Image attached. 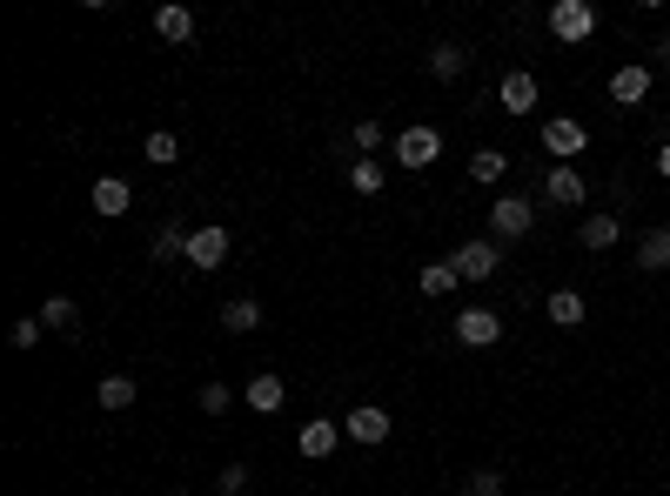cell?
Segmentation results:
<instances>
[{"instance_id":"cell-17","label":"cell","mask_w":670,"mask_h":496,"mask_svg":"<svg viewBox=\"0 0 670 496\" xmlns=\"http://www.w3.org/2000/svg\"><path fill=\"white\" fill-rule=\"evenodd\" d=\"M429 74H436V81H463V74H470V47L436 41V47H429Z\"/></svg>"},{"instance_id":"cell-2","label":"cell","mask_w":670,"mask_h":496,"mask_svg":"<svg viewBox=\"0 0 670 496\" xmlns=\"http://www.w3.org/2000/svg\"><path fill=\"white\" fill-rule=\"evenodd\" d=\"M550 34L564 47H584L597 34V8H590V0H556V8H550Z\"/></svg>"},{"instance_id":"cell-7","label":"cell","mask_w":670,"mask_h":496,"mask_svg":"<svg viewBox=\"0 0 670 496\" xmlns=\"http://www.w3.org/2000/svg\"><path fill=\"white\" fill-rule=\"evenodd\" d=\"M584 195H590V182L570 169V161H550V175H543V201H550V208H584Z\"/></svg>"},{"instance_id":"cell-5","label":"cell","mask_w":670,"mask_h":496,"mask_svg":"<svg viewBox=\"0 0 670 496\" xmlns=\"http://www.w3.org/2000/svg\"><path fill=\"white\" fill-rule=\"evenodd\" d=\"M590 148V128L577 122V115H550L543 122V154H556V161H577Z\"/></svg>"},{"instance_id":"cell-29","label":"cell","mask_w":670,"mask_h":496,"mask_svg":"<svg viewBox=\"0 0 670 496\" xmlns=\"http://www.w3.org/2000/svg\"><path fill=\"white\" fill-rule=\"evenodd\" d=\"M41 328H47L41 315H21V322L8 328V343H14V349H34V343H41Z\"/></svg>"},{"instance_id":"cell-11","label":"cell","mask_w":670,"mask_h":496,"mask_svg":"<svg viewBox=\"0 0 670 496\" xmlns=\"http://www.w3.org/2000/svg\"><path fill=\"white\" fill-rule=\"evenodd\" d=\"M457 343H463V349L503 343V315H496V309H463V315H457Z\"/></svg>"},{"instance_id":"cell-28","label":"cell","mask_w":670,"mask_h":496,"mask_svg":"<svg viewBox=\"0 0 670 496\" xmlns=\"http://www.w3.org/2000/svg\"><path fill=\"white\" fill-rule=\"evenodd\" d=\"M382 141H389V128H382V122H369V115H362V122H356V154H362V161H369V154H376V148H382Z\"/></svg>"},{"instance_id":"cell-4","label":"cell","mask_w":670,"mask_h":496,"mask_svg":"<svg viewBox=\"0 0 670 496\" xmlns=\"http://www.w3.org/2000/svg\"><path fill=\"white\" fill-rule=\"evenodd\" d=\"M450 262H457V275H463V282H489V275L503 268V242H489V235H470V242H463Z\"/></svg>"},{"instance_id":"cell-3","label":"cell","mask_w":670,"mask_h":496,"mask_svg":"<svg viewBox=\"0 0 670 496\" xmlns=\"http://www.w3.org/2000/svg\"><path fill=\"white\" fill-rule=\"evenodd\" d=\"M389 148H396V161H403V169H409V175H423V169H429V161L442 154V135H436L429 122H416V128H403L396 141H389Z\"/></svg>"},{"instance_id":"cell-33","label":"cell","mask_w":670,"mask_h":496,"mask_svg":"<svg viewBox=\"0 0 670 496\" xmlns=\"http://www.w3.org/2000/svg\"><path fill=\"white\" fill-rule=\"evenodd\" d=\"M650 54H657V68H670V34H663V41H657Z\"/></svg>"},{"instance_id":"cell-9","label":"cell","mask_w":670,"mask_h":496,"mask_svg":"<svg viewBox=\"0 0 670 496\" xmlns=\"http://www.w3.org/2000/svg\"><path fill=\"white\" fill-rule=\"evenodd\" d=\"M335 443H349V436H343V423H328V416H309V423L296 429V450H302L309 463H322V457H335Z\"/></svg>"},{"instance_id":"cell-18","label":"cell","mask_w":670,"mask_h":496,"mask_svg":"<svg viewBox=\"0 0 670 496\" xmlns=\"http://www.w3.org/2000/svg\"><path fill=\"white\" fill-rule=\"evenodd\" d=\"M135 396H141L135 376H101V382H94V403H101V410H135Z\"/></svg>"},{"instance_id":"cell-22","label":"cell","mask_w":670,"mask_h":496,"mask_svg":"<svg viewBox=\"0 0 670 496\" xmlns=\"http://www.w3.org/2000/svg\"><path fill=\"white\" fill-rule=\"evenodd\" d=\"M503 175H510V154H503V148H476V154H470V182L496 188Z\"/></svg>"},{"instance_id":"cell-31","label":"cell","mask_w":670,"mask_h":496,"mask_svg":"<svg viewBox=\"0 0 670 496\" xmlns=\"http://www.w3.org/2000/svg\"><path fill=\"white\" fill-rule=\"evenodd\" d=\"M463 496H503V476H496V470H476V476L463 483Z\"/></svg>"},{"instance_id":"cell-27","label":"cell","mask_w":670,"mask_h":496,"mask_svg":"<svg viewBox=\"0 0 670 496\" xmlns=\"http://www.w3.org/2000/svg\"><path fill=\"white\" fill-rule=\"evenodd\" d=\"M175 154H182V141L168 135V128H154V135H148V161H154V169H168Z\"/></svg>"},{"instance_id":"cell-1","label":"cell","mask_w":670,"mask_h":496,"mask_svg":"<svg viewBox=\"0 0 670 496\" xmlns=\"http://www.w3.org/2000/svg\"><path fill=\"white\" fill-rule=\"evenodd\" d=\"M536 229V208L523 195H496L489 201V242H523Z\"/></svg>"},{"instance_id":"cell-19","label":"cell","mask_w":670,"mask_h":496,"mask_svg":"<svg viewBox=\"0 0 670 496\" xmlns=\"http://www.w3.org/2000/svg\"><path fill=\"white\" fill-rule=\"evenodd\" d=\"M128 208H135V188L122 175H101L94 182V215H128Z\"/></svg>"},{"instance_id":"cell-14","label":"cell","mask_w":670,"mask_h":496,"mask_svg":"<svg viewBox=\"0 0 670 496\" xmlns=\"http://www.w3.org/2000/svg\"><path fill=\"white\" fill-rule=\"evenodd\" d=\"M577 242H584L590 255H603V249L624 242V222H617V215H584V222H577Z\"/></svg>"},{"instance_id":"cell-26","label":"cell","mask_w":670,"mask_h":496,"mask_svg":"<svg viewBox=\"0 0 670 496\" xmlns=\"http://www.w3.org/2000/svg\"><path fill=\"white\" fill-rule=\"evenodd\" d=\"M175 255H188V229H182V222H161V235H154V262H175Z\"/></svg>"},{"instance_id":"cell-6","label":"cell","mask_w":670,"mask_h":496,"mask_svg":"<svg viewBox=\"0 0 670 496\" xmlns=\"http://www.w3.org/2000/svg\"><path fill=\"white\" fill-rule=\"evenodd\" d=\"M496 101H503V115H517V122H523L530 107L543 101V88H536V74H530V68H510V74L496 81Z\"/></svg>"},{"instance_id":"cell-13","label":"cell","mask_w":670,"mask_h":496,"mask_svg":"<svg viewBox=\"0 0 670 496\" xmlns=\"http://www.w3.org/2000/svg\"><path fill=\"white\" fill-rule=\"evenodd\" d=\"M457 282H463V275H457V262H450V255H442V262H423V268H416V296H423V302H442V296H450Z\"/></svg>"},{"instance_id":"cell-34","label":"cell","mask_w":670,"mask_h":496,"mask_svg":"<svg viewBox=\"0 0 670 496\" xmlns=\"http://www.w3.org/2000/svg\"><path fill=\"white\" fill-rule=\"evenodd\" d=\"M657 175H663V182H670V141H663V148H657Z\"/></svg>"},{"instance_id":"cell-12","label":"cell","mask_w":670,"mask_h":496,"mask_svg":"<svg viewBox=\"0 0 670 496\" xmlns=\"http://www.w3.org/2000/svg\"><path fill=\"white\" fill-rule=\"evenodd\" d=\"M650 81H657V68L624 61L617 74H610V101H617V107H637V101H650Z\"/></svg>"},{"instance_id":"cell-24","label":"cell","mask_w":670,"mask_h":496,"mask_svg":"<svg viewBox=\"0 0 670 496\" xmlns=\"http://www.w3.org/2000/svg\"><path fill=\"white\" fill-rule=\"evenodd\" d=\"M382 182H389L382 161H362V154L349 161V188H356V195H382Z\"/></svg>"},{"instance_id":"cell-16","label":"cell","mask_w":670,"mask_h":496,"mask_svg":"<svg viewBox=\"0 0 670 496\" xmlns=\"http://www.w3.org/2000/svg\"><path fill=\"white\" fill-rule=\"evenodd\" d=\"M242 396H249L255 416H275V410L289 403V382H282V376H249V390H242Z\"/></svg>"},{"instance_id":"cell-30","label":"cell","mask_w":670,"mask_h":496,"mask_svg":"<svg viewBox=\"0 0 670 496\" xmlns=\"http://www.w3.org/2000/svg\"><path fill=\"white\" fill-rule=\"evenodd\" d=\"M235 396H229V382H201V416H221Z\"/></svg>"},{"instance_id":"cell-21","label":"cell","mask_w":670,"mask_h":496,"mask_svg":"<svg viewBox=\"0 0 670 496\" xmlns=\"http://www.w3.org/2000/svg\"><path fill=\"white\" fill-rule=\"evenodd\" d=\"M543 315H550L556 328H584V296H577V289H550Z\"/></svg>"},{"instance_id":"cell-25","label":"cell","mask_w":670,"mask_h":496,"mask_svg":"<svg viewBox=\"0 0 670 496\" xmlns=\"http://www.w3.org/2000/svg\"><path fill=\"white\" fill-rule=\"evenodd\" d=\"M74 315H81L74 296H47V302H41V322H47V328H61V336H74Z\"/></svg>"},{"instance_id":"cell-15","label":"cell","mask_w":670,"mask_h":496,"mask_svg":"<svg viewBox=\"0 0 670 496\" xmlns=\"http://www.w3.org/2000/svg\"><path fill=\"white\" fill-rule=\"evenodd\" d=\"M637 268H644V275H663V268H670V222H657V229L637 235Z\"/></svg>"},{"instance_id":"cell-32","label":"cell","mask_w":670,"mask_h":496,"mask_svg":"<svg viewBox=\"0 0 670 496\" xmlns=\"http://www.w3.org/2000/svg\"><path fill=\"white\" fill-rule=\"evenodd\" d=\"M215 489H221V496H242V489H249V463H229Z\"/></svg>"},{"instance_id":"cell-23","label":"cell","mask_w":670,"mask_h":496,"mask_svg":"<svg viewBox=\"0 0 670 496\" xmlns=\"http://www.w3.org/2000/svg\"><path fill=\"white\" fill-rule=\"evenodd\" d=\"M154 34L182 47V41H195V14L188 8H154Z\"/></svg>"},{"instance_id":"cell-8","label":"cell","mask_w":670,"mask_h":496,"mask_svg":"<svg viewBox=\"0 0 670 496\" xmlns=\"http://www.w3.org/2000/svg\"><path fill=\"white\" fill-rule=\"evenodd\" d=\"M343 436H349V443H362V450L389 443V410H376V403H356V410L343 416Z\"/></svg>"},{"instance_id":"cell-20","label":"cell","mask_w":670,"mask_h":496,"mask_svg":"<svg viewBox=\"0 0 670 496\" xmlns=\"http://www.w3.org/2000/svg\"><path fill=\"white\" fill-rule=\"evenodd\" d=\"M221 328H229V336H255V328H262V302L255 296H235L229 309H221Z\"/></svg>"},{"instance_id":"cell-10","label":"cell","mask_w":670,"mask_h":496,"mask_svg":"<svg viewBox=\"0 0 670 496\" xmlns=\"http://www.w3.org/2000/svg\"><path fill=\"white\" fill-rule=\"evenodd\" d=\"M229 262V229H215V222H201V229H188V268H221Z\"/></svg>"}]
</instances>
